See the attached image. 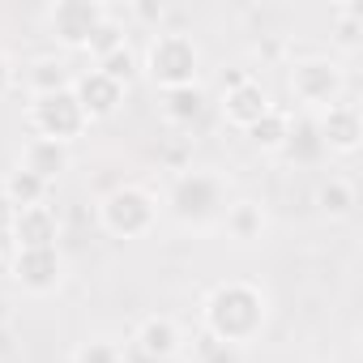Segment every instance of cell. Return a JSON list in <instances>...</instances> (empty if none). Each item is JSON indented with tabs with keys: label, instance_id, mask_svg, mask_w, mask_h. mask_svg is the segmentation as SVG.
Here are the masks:
<instances>
[{
	"label": "cell",
	"instance_id": "obj_27",
	"mask_svg": "<svg viewBox=\"0 0 363 363\" xmlns=\"http://www.w3.org/2000/svg\"><path fill=\"white\" fill-rule=\"evenodd\" d=\"M13 86H18V69H13V60L5 52H0V99H5Z\"/></svg>",
	"mask_w": 363,
	"mask_h": 363
},
{
	"label": "cell",
	"instance_id": "obj_3",
	"mask_svg": "<svg viewBox=\"0 0 363 363\" xmlns=\"http://www.w3.org/2000/svg\"><path fill=\"white\" fill-rule=\"evenodd\" d=\"M141 69H145V77H150L158 90L197 86V73H201V48H197V39L184 35V30H162V35L150 39Z\"/></svg>",
	"mask_w": 363,
	"mask_h": 363
},
{
	"label": "cell",
	"instance_id": "obj_12",
	"mask_svg": "<svg viewBox=\"0 0 363 363\" xmlns=\"http://www.w3.org/2000/svg\"><path fill=\"white\" fill-rule=\"evenodd\" d=\"M13 240L18 248H56L60 240V218L52 206H30L13 214Z\"/></svg>",
	"mask_w": 363,
	"mask_h": 363
},
{
	"label": "cell",
	"instance_id": "obj_26",
	"mask_svg": "<svg viewBox=\"0 0 363 363\" xmlns=\"http://www.w3.org/2000/svg\"><path fill=\"white\" fill-rule=\"evenodd\" d=\"M124 43H128V35H124V26L107 18V22H103V26H99V30L90 35V43H86V52H90L94 60H103V56H111V52H116V48H124Z\"/></svg>",
	"mask_w": 363,
	"mask_h": 363
},
{
	"label": "cell",
	"instance_id": "obj_20",
	"mask_svg": "<svg viewBox=\"0 0 363 363\" xmlns=\"http://www.w3.org/2000/svg\"><path fill=\"white\" fill-rule=\"evenodd\" d=\"M286 133H291V116H286V111H278V107H269V111L248 128L252 145H257V150H269V154H278V150L286 145Z\"/></svg>",
	"mask_w": 363,
	"mask_h": 363
},
{
	"label": "cell",
	"instance_id": "obj_23",
	"mask_svg": "<svg viewBox=\"0 0 363 363\" xmlns=\"http://www.w3.org/2000/svg\"><path fill=\"white\" fill-rule=\"evenodd\" d=\"M193 363H248V359H244V346H231V342L201 333L193 346Z\"/></svg>",
	"mask_w": 363,
	"mask_h": 363
},
{
	"label": "cell",
	"instance_id": "obj_21",
	"mask_svg": "<svg viewBox=\"0 0 363 363\" xmlns=\"http://www.w3.org/2000/svg\"><path fill=\"white\" fill-rule=\"evenodd\" d=\"M316 201H320V210L329 218H346L354 210V184L342 179V175H329L325 184H320V193H316Z\"/></svg>",
	"mask_w": 363,
	"mask_h": 363
},
{
	"label": "cell",
	"instance_id": "obj_30",
	"mask_svg": "<svg viewBox=\"0 0 363 363\" xmlns=\"http://www.w3.org/2000/svg\"><path fill=\"white\" fill-rule=\"evenodd\" d=\"M0 214H9V193H5V175H0Z\"/></svg>",
	"mask_w": 363,
	"mask_h": 363
},
{
	"label": "cell",
	"instance_id": "obj_8",
	"mask_svg": "<svg viewBox=\"0 0 363 363\" xmlns=\"http://www.w3.org/2000/svg\"><path fill=\"white\" fill-rule=\"evenodd\" d=\"M13 278L30 295H52L65 282V257L60 248H18L13 257Z\"/></svg>",
	"mask_w": 363,
	"mask_h": 363
},
{
	"label": "cell",
	"instance_id": "obj_2",
	"mask_svg": "<svg viewBox=\"0 0 363 363\" xmlns=\"http://www.w3.org/2000/svg\"><path fill=\"white\" fill-rule=\"evenodd\" d=\"M231 197H227V179L206 171V167H184L179 175H171V189H167V210L179 227H193V231H210L223 223Z\"/></svg>",
	"mask_w": 363,
	"mask_h": 363
},
{
	"label": "cell",
	"instance_id": "obj_4",
	"mask_svg": "<svg viewBox=\"0 0 363 363\" xmlns=\"http://www.w3.org/2000/svg\"><path fill=\"white\" fill-rule=\"evenodd\" d=\"M99 223L116 240H145L158 227V197L141 184H120L99 201Z\"/></svg>",
	"mask_w": 363,
	"mask_h": 363
},
{
	"label": "cell",
	"instance_id": "obj_22",
	"mask_svg": "<svg viewBox=\"0 0 363 363\" xmlns=\"http://www.w3.org/2000/svg\"><path fill=\"white\" fill-rule=\"evenodd\" d=\"M99 73H103V77H111L116 86H124V90H128V86L137 82V73H141V56L124 43V48H116L111 56H103V60H99Z\"/></svg>",
	"mask_w": 363,
	"mask_h": 363
},
{
	"label": "cell",
	"instance_id": "obj_10",
	"mask_svg": "<svg viewBox=\"0 0 363 363\" xmlns=\"http://www.w3.org/2000/svg\"><path fill=\"white\" fill-rule=\"evenodd\" d=\"M73 99L82 103L86 120L94 124V120H107V116L120 111V103H124V86H116V82L103 77L99 69H86L82 77H73Z\"/></svg>",
	"mask_w": 363,
	"mask_h": 363
},
{
	"label": "cell",
	"instance_id": "obj_19",
	"mask_svg": "<svg viewBox=\"0 0 363 363\" xmlns=\"http://www.w3.org/2000/svg\"><path fill=\"white\" fill-rule=\"evenodd\" d=\"M278 154H286L291 162H316L320 154H325V145H320V133H316V120H295L291 124V133H286V145L278 150Z\"/></svg>",
	"mask_w": 363,
	"mask_h": 363
},
{
	"label": "cell",
	"instance_id": "obj_7",
	"mask_svg": "<svg viewBox=\"0 0 363 363\" xmlns=\"http://www.w3.org/2000/svg\"><path fill=\"white\" fill-rule=\"evenodd\" d=\"M107 18H111V13H107L103 0H60V5L48 9V26H52L56 43H65V48H73V52H77V48L86 52L90 35H94Z\"/></svg>",
	"mask_w": 363,
	"mask_h": 363
},
{
	"label": "cell",
	"instance_id": "obj_9",
	"mask_svg": "<svg viewBox=\"0 0 363 363\" xmlns=\"http://www.w3.org/2000/svg\"><path fill=\"white\" fill-rule=\"evenodd\" d=\"M316 133H320V145L325 154H354L359 141H363V111L354 103H333L329 111H320L316 120Z\"/></svg>",
	"mask_w": 363,
	"mask_h": 363
},
{
	"label": "cell",
	"instance_id": "obj_15",
	"mask_svg": "<svg viewBox=\"0 0 363 363\" xmlns=\"http://www.w3.org/2000/svg\"><path fill=\"white\" fill-rule=\"evenodd\" d=\"M69 145H56V141H43V137H35V141H26V150H22V158H18V167L22 171H30V175H39L43 184H52V179L60 175V171H69Z\"/></svg>",
	"mask_w": 363,
	"mask_h": 363
},
{
	"label": "cell",
	"instance_id": "obj_16",
	"mask_svg": "<svg viewBox=\"0 0 363 363\" xmlns=\"http://www.w3.org/2000/svg\"><path fill=\"white\" fill-rule=\"evenodd\" d=\"M223 227H227V235L235 240V244H261L265 240V227H269V218H265V210L257 206V201H231L227 206V214H223Z\"/></svg>",
	"mask_w": 363,
	"mask_h": 363
},
{
	"label": "cell",
	"instance_id": "obj_13",
	"mask_svg": "<svg viewBox=\"0 0 363 363\" xmlns=\"http://www.w3.org/2000/svg\"><path fill=\"white\" fill-rule=\"evenodd\" d=\"M269 107H274V103H269V94L261 90V82H244V86H235V90L223 94V116H227V124H235V128H244V133H248Z\"/></svg>",
	"mask_w": 363,
	"mask_h": 363
},
{
	"label": "cell",
	"instance_id": "obj_29",
	"mask_svg": "<svg viewBox=\"0 0 363 363\" xmlns=\"http://www.w3.org/2000/svg\"><path fill=\"white\" fill-rule=\"evenodd\" d=\"M137 18L150 22V18H162V9H154V5H137Z\"/></svg>",
	"mask_w": 363,
	"mask_h": 363
},
{
	"label": "cell",
	"instance_id": "obj_24",
	"mask_svg": "<svg viewBox=\"0 0 363 363\" xmlns=\"http://www.w3.org/2000/svg\"><path fill=\"white\" fill-rule=\"evenodd\" d=\"M73 363H124V350L116 337H86L73 350Z\"/></svg>",
	"mask_w": 363,
	"mask_h": 363
},
{
	"label": "cell",
	"instance_id": "obj_5",
	"mask_svg": "<svg viewBox=\"0 0 363 363\" xmlns=\"http://www.w3.org/2000/svg\"><path fill=\"white\" fill-rule=\"evenodd\" d=\"M26 120H30L35 137L56 141V145H73V141L90 128L82 103L73 99V86H69V90H56V94H39V99H30Z\"/></svg>",
	"mask_w": 363,
	"mask_h": 363
},
{
	"label": "cell",
	"instance_id": "obj_28",
	"mask_svg": "<svg viewBox=\"0 0 363 363\" xmlns=\"http://www.w3.org/2000/svg\"><path fill=\"white\" fill-rule=\"evenodd\" d=\"M244 82H252V77H248V69H231V73H223V94H227V90H235V86H244Z\"/></svg>",
	"mask_w": 363,
	"mask_h": 363
},
{
	"label": "cell",
	"instance_id": "obj_18",
	"mask_svg": "<svg viewBox=\"0 0 363 363\" xmlns=\"http://www.w3.org/2000/svg\"><path fill=\"white\" fill-rule=\"evenodd\" d=\"M48 189H52V184H43L39 175H30V171H22V167H13V171L5 175V193H9V210H13V214H18V210H30V206H43Z\"/></svg>",
	"mask_w": 363,
	"mask_h": 363
},
{
	"label": "cell",
	"instance_id": "obj_11",
	"mask_svg": "<svg viewBox=\"0 0 363 363\" xmlns=\"http://www.w3.org/2000/svg\"><path fill=\"white\" fill-rule=\"evenodd\" d=\"M133 342H137V350H141L145 359L167 363V359L179 354V346H184V333H179V325H175L171 316H145V320L137 325Z\"/></svg>",
	"mask_w": 363,
	"mask_h": 363
},
{
	"label": "cell",
	"instance_id": "obj_17",
	"mask_svg": "<svg viewBox=\"0 0 363 363\" xmlns=\"http://www.w3.org/2000/svg\"><path fill=\"white\" fill-rule=\"evenodd\" d=\"M26 86H30V99H39V94H56V90H69V86H73V73H69L65 60H56V56H39V60H30V69H26Z\"/></svg>",
	"mask_w": 363,
	"mask_h": 363
},
{
	"label": "cell",
	"instance_id": "obj_6",
	"mask_svg": "<svg viewBox=\"0 0 363 363\" xmlns=\"http://www.w3.org/2000/svg\"><path fill=\"white\" fill-rule=\"evenodd\" d=\"M291 94L303 103V107H316V111H329L333 103H342V90H346V73L342 65L325 60V56H303L291 65Z\"/></svg>",
	"mask_w": 363,
	"mask_h": 363
},
{
	"label": "cell",
	"instance_id": "obj_14",
	"mask_svg": "<svg viewBox=\"0 0 363 363\" xmlns=\"http://www.w3.org/2000/svg\"><path fill=\"white\" fill-rule=\"evenodd\" d=\"M162 120L171 128H193L201 116H206V90L201 82L197 86H175V90H162Z\"/></svg>",
	"mask_w": 363,
	"mask_h": 363
},
{
	"label": "cell",
	"instance_id": "obj_25",
	"mask_svg": "<svg viewBox=\"0 0 363 363\" xmlns=\"http://www.w3.org/2000/svg\"><path fill=\"white\" fill-rule=\"evenodd\" d=\"M333 39H337V48H346V52H354V48L363 43V9H359V5H342V9H337V30H333Z\"/></svg>",
	"mask_w": 363,
	"mask_h": 363
},
{
	"label": "cell",
	"instance_id": "obj_1",
	"mask_svg": "<svg viewBox=\"0 0 363 363\" xmlns=\"http://www.w3.org/2000/svg\"><path fill=\"white\" fill-rule=\"evenodd\" d=\"M269 320V295L257 286V282H244V278H231V282H218L206 303H201V325L210 337L218 342H231V346H248L261 337Z\"/></svg>",
	"mask_w": 363,
	"mask_h": 363
}]
</instances>
